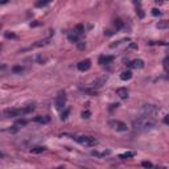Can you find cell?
I'll return each instance as SVG.
<instances>
[{"label":"cell","mask_w":169,"mask_h":169,"mask_svg":"<svg viewBox=\"0 0 169 169\" xmlns=\"http://www.w3.org/2000/svg\"><path fill=\"white\" fill-rule=\"evenodd\" d=\"M135 131H139V132H148V131H152V130H156L159 124L157 122L153 120L152 118H148V116H140L133 120L132 123Z\"/></svg>","instance_id":"1"},{"label":"cell","mask_w":169,"mask_h":169,"mask_svg":"<svg viewBox=\"0 0 169 169\" xmlns=\"http://www.w3.org/2000/svg\"><path fill=\"white\" fill-rule=\"evenodd\" d=\"M34 110L33 104H29V106L24 107V108H7L4 110V116L7 118H15V116H21V115H27L29 112H32Z\"/></svg>","instance_id":"2"},{"label":"cell","mask_w":169,"mask_h":169,"mask_svg":"<svg viewBox=\"0 0 169 169\" xmlns=\"http://www.w3.org/2000/svg\"><path fill=\"white\" fill-rule=\"evenodd\" d=\"M141 112L144 116H148V118H155V116L160 112V108L153 104H144L141 107Z\"/></svg>","instance_id":"3"},{"label":"cell","mask_w":169,"mask_h":169,"mask_svg":"<svg viewBox=\"0 0 169 169\" xmlns=\"http://www.w3.org/2000/svg\"><path fill=\"white\" fill-rule=\"evenodd\" d=\"M75 141H78L81 145H83V147H94V145L98 144L96 139L91 137V136H77L75 137Z\"/></svg>","instance_id":"4"},{"label":"cell","mask_w":169,"mask_h":169,"mask_svg":"<svg viewBox=\"0 0 169 169\" xmlns=\"http://www.w3.org/2000/svg\"><path fill=\"white\" fill-rule=\"evenodd\" d=\"M108 126L112 128V130L118 131V132H126L128 130V127L126 123H123V122L120 120H110L108 122Z\"/></svg>","instance_id":"5"},{"label":"cell","mask_w":169,"mask_h":169,"mask_svg":"<svg viewBox=\"0 0 169 169\" xmlns=\"http://www.w3.org/2000/svg\"><path fill=\"white\" fill-rule=\"evenodd\" d=\"M65 103H66V94H65V91H60V94L56 98V108L62 110L65 107Z\"/></svg>","instance_id":"6"},{"label":"cell","mask_w":169,"mask_h":169,"mask_svg":"<svg viewBox=\"0 0 169 169\" xmlns=\"http://www.w3.org/2000/svg\"><path fill=\"white\" fill-rule=\"evenodd\" d=\"M128 67L131 69H143L144 67V61L143 60H133L128 62Z\"/></svg>","instance_id":"7"},{"label":"cell","mask_w":169,"mask_h":169,"mask_svg":"<svg viewBox=\"0 0 169 169\" xmlns=\"http://www.w3.org/2000/svg\"><path fill=\"white\" fill-rule=\"evenodd\" d=\"M90 67H91V61H90V60L81 61V62L78 63V70H79V71H86V70H89Z\"/></svg>","instance_id":"8"},{"label":"cell","mask_w":169,"mask_h":169,"mask_svg":"<svg viewBox=\"0 0 169 169\" xmlns=\"http://www.w3.org/2000/svg\"><path fill=\"white\" fill-rule=\"evenodd\" d=\"M104 81H106V78H99V79L94 81V82H91L89 86H87V89L94 90V89H98V87H102L103 83H104Z\"/></svg>","instance_id":"9"},{"label":"cell","mask_w":169,"mask_h":169,"mask_svg":"<svg viewBox=\"0 0 169 169\" xmlns=\"http://www.w3.org/2000/svg\"><path fill=\"white\" fill-rule=\"evenodd\" d=\"M114 61V56H101L99 57V63L101 65H107V63Z\"/></svg>","instance_id":"10"},{"label":"cell","mask_w":169,"mask_h":169,"mask_svg":"<svg viewBox=\"0 0 169 169\" xmlns=\"http://www.w3.org/2000/svg\"><path fill=\"white\" fill-rule=\"evenodd\" d=\"M116 95H119L120 99H127L128 98V90L124 87H120V89L116 90Z\"/></svg>","instance_id":"11"},{"label":"cell","mask_w":169,"mask_h":169,"mask_svg":"<svg viewBox=\"0 0 169 169\" xmlns=\"http://www.w3.org/2000/svg\"><path fill=\"white\" fill-rule=\"evenodd\" d=\"M33 122H36V123H41V124H46L50 122V118L49 116H36V118L33 119Z\"/></svg>","instance_id":"12"},{"label":"cell","mask_w":169,"mask_h":169,"mask_svg":"<svg viewBox=\"0 0 169 169\" xmlns=\"http://www.w3.org/2000/svg\"><path fill=\"white\" fill-rule=\"evenodd\" d=\"M132 78V73L131 71H123L120 74V79L122 81H130Z\"/></svg>","instance_id":"13"},{"label":"cell","mask_w":169,"mask_h":169,"mask_svg":"<svg viewBox=\"0 0 169 169\" xmlns=\"http://www.w3.org/2000/svg\"><path fill=\"white\" fill-rule=\"evenodd\" d=\"M133 156H135V152H126V153L119 155V159L126 160V159H131V157H133Z\"/></svg>","instance_id":"14"},{"label":"cell","mask_w":169,"mask_h":169,"mask_svg":"<svg viewBox=\"0 0 169 169\" xmlns=\"http://www.w3.org/2000/svg\"><path fill=\"white\" fill-rule=\"evenodd\" d=\"M156 27L159 29H164V28H169V24H168V21H160Z\"/></svg>","instance_id":"15"},{"label":"cell","mask_w":169,"mask_h":169,"mask_svg":"<svg viewBox=\"0 0 169 169\" xmlns=\"http://www.w3.org/2000/svg\"><path fill=\"white\" fill-rule=\"evenodd\" d=\"M69 40H70L71 42H74V44H78V42H79L77 34H69Z\"/></svg>","instance_id":"16"},{"label":"cell","mask_w":169,"mask_h":169,"mask_svg":"<svg viewBox=\"0 0 169 169\" xmlns=\"http://www.w3.org/2000/svg\"><path fill=\"white\" fill-rule=\"evenodd\" d=\"M44 151H45L44 147H36V148H32L31 152L32 153H41V152H44Z\"/></svg>","instance_id":"17"},{"label":"cell","mask_w":169,"mask_h":169,"mask_svg":"<svg viewBox=\"0 0 169 169\" xmlns=\"http://www.w3.org/2000/svg\"><path fill=\"white\" fill-rule=\"evenodd\" d=\"M141 165H143L145 169H152V168H153V165H152V162H151V161H143Z\"/></svg>","instance_id":"18"},{"label":"cell","mask_w":169,"mask_h":169,"mask_svg":"<svg viewBox=\"0 0 169 169\" xmlns=\"http://www.w3.org/2000/svg\"><path fill=\"white\" fill-rule=\"evenodd\" d=\"M27 123H28L27 120H21V119H20V120H17L16 123H15V126H16V127H24Z\"/></svg>","instance_id":"19"},{"label":"cell","mask_w":169,"mask_h":169,"mask_svg":"<svg viewBox=\"0 0 169 169\" xmlns=\"http://www.w3.org/2000/svg\"><path fill=\"white\" fill-rule=\"evenodd\" d=\"M75 32H77L78 34L82 33V32H83V25H82V24H78L77 27H75Z\"/></svg>","instance_id":"20"},{"label":"cell","mask_w":169,"mask_h":169,"mask_svg":"<svg viewBox=\"0 0 169 169\" xmlns=\"http://www.w3.org/2000/svg\"><path fill=\"white\" fill-rule=\"evenodd\" d=\"M127 49H128V50H136V49H137V44L131 42V44H130V46H128Z\"/></svg>","instance_id":"21"},{"label":"cell","mask_w":169,"mask_h":169,"mask_svg":"<svg viewBox=\"0 0 169 169\" xmlns=\"http://www.w3.org/2000/svg\"><path fill=\"white\" fill-rule=\"evenodd\" d=\"M37 61H38L40 63H45L46 61H48V58H46V57H42V56H38V57H37Z\"/></svg>","instance_id":"22"},{"label":"cell","mask_w":169,"mask_h":169,"mask_svg":"<svg viewBox=\"0 0 169 169\" xmlns=\"http://www.w3.org/2000/svg\"><path fill=\"white\" fill-rule=\"evenodd\" d=\"M49 2H37L36 3V7H45V5H48Z\"/></svg>","instance_id":"23"},{"label":"cell","mask_w":169,"mask_h":169,"mask_svg":"<svg viewBox=\"0 0 169 169\" xmlns=\"http://www.w3.org/2000/svg\"><path fill=\"white\" fill-rule=\"evenodd\" d=\"M22 70H24V69L21 66H15L13 67V73H22Z\"/></svg>","instance_id":"24"},{"label":"cell","mask_w":169,"mask_h":169,"mask_svg":"<svg viewBox=\"0 0 169 169\" xmlns=\"http://www.w3.org/2000/svg\"><path fill=\"white\" fill-rule=\"evenodd\" d=\"M69 112H70V110H65V112H62V116H61V119H62V120H65V119L67 118Z\"/></svg>","instance_id":"25"},{"label":"cell","mask_w":169,"mask_h":169,"mask_svg":"<svg viewBox=\"0 0 169 169\" xmlns=\"http://www.w3.org/2000/svg\"><path fill=\"white\" fill-rule=\"evenodd\" d=\"M90 115H91L90 111H83V112H82V118H83V119H87V118H90Z\"/></svg>","instance_id":"26"},{"label":"cell","mask_w":169,"mask_h":169,"mask_svg":"<svg viewBox=\"0 0 169 169\" xmlns=\"http://www.w3.org/2000/svg\"><path fill=\"white\" fill-rule=\"evenodd\" d=\"M152 15H153V16H160L161 12H160V11L157 9V8H153V9H152Z\"/></svg>","instance_id":"27"},{"label":"cell","mask_w":169,"mask_h":169,"mask_svg":"<svg viewBox=\"0 0 169 169\" xmlns=\"http://www.w3.org/2000/svg\"><path fill=\"white\" fill-rule=\"evenodd\" d=\"M115 27L116 28H122V27H123V22H122V20H115Z\"/></svg>","instance_id":"28"},{"label":"cell","mask_w":169,"mask_h":169,"mask_svg":"<svg viewBox=\"0 0 169 169\" xmlns=\"http://www.w3.org/2000/svg\"><path fill=\"white\" fill-rule=\"evenodd\" d=\"M77 45H78V48H79V49H85V48H86V44H85L83 41H79Z\"/></svg>","instance_id":"29"},{"label":"cell","mask_w":169,"mask_h":169,"mask_svg":"<svg viewBox=\"0 0 169 169\" xmlns=\"http://www.w3.org/2000/svg\"><path fill=\"white\" fill-rule=\"evenodd\" d=\"M136 13L139 15V17H140V19H143V17H144V12H143V9H137V11H136Z\"/></svg>","instance_id":"30"},{"label":"cell","mask_w":169,"mask_h":169,"mask_svg":"<svg viewBox=\"0 0 169 169\" xmlns=\"http://www.w3.org/2000/svg\"><path fill=\"white\" fill-rule=\"evenodd\" d=\"M5 37H7V38H15L16 34L15 33H5Z\"/></svg>","instance_id":"31"},{"label":"cell","mask_w":169,"mask_h":169,"mask_svg":"<svg viewBox=\"0 0 169 169\" xmlns=\"http://www.w3.org/2000/svg\"><path fill=\"white\" fill-rule=\"evenodd\" d=\"M164 123H165L166 126H169V115H165V116H164Z\"/></svg>","instance_id":"32"},{"label":"cell","mask_w":169,"mask_h":169,"mask_svg":"<svg viewBox=\"0 0 169 169\" xmlns=\"http://www.w3.org/2000/svg\"><path fill=\"white\" fill-rule=\"evenodd\" d=\"M164 65L165 66H169V57H166L165 60H164Z\"/></svg>","instance_id":"33"},{"label":"cell","mask_w":169,"mask_h":169,"mask_svg":"<svg viewBox=\"0 0 169 169\" xmlns=\"http://www.w3.org/2000/svg\"><path fill=\"white\" fill-rule=\"evenodd\" d=\"M37 25H40V22H31V27H37Z\"/></svg>","instance_id":"34"},{"label":"cell","mask_w":169,"mask_h":169,"mask_svg":"<svg viewBox=\"0 0 169 169\" xmlns=\"http://www.w3.org/2000/svg\"><path fill=\"white\" fill-rule=\"evenodd\" d=\"M157 169H164V168H157Z\"/></svg>","instance_id":"35"},{"label":"cell","mask_w":169,"mask_h":169,"mask_svg":"<svg viewBox=\"0 0 169 169\" xmlns=\"http://www.w3.org/2000/svg\"><path fill=\"white\" fill-rule=\"evenodd\" d=\"M168 24H169V21H168Z\"/></svg>","instance_id":"36"}]
</instances>
